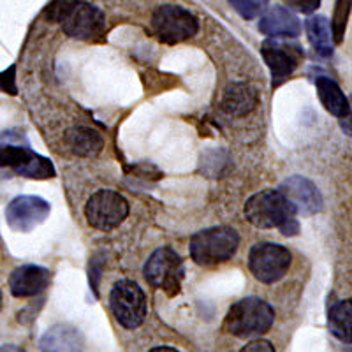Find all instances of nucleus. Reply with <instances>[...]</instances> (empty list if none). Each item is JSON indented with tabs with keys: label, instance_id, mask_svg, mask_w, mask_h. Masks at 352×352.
Here are the masks:
<instances>
[{
	"label": "nucleus",
	"instance_id": "nucleus-7",
	"mask_svg": "<svg viewBox=\"0 0 352 352\" xmlns=\"http://www.w3.org/2000/svg\"><path fill=\"white\" fill-rule=\"evenodd\" d=\"M292 256L284 245L263 241L250 248L248 254V268L254 278L263 284H275L282 280L291 268Z\"/></svg>",
	"mask_w": 352,
	"mask_h": 352
},
{
	"label": "nucleus",
	"instance_id": "nucleus-10",
	"mask_svg": "<svg viewBox=\"0 0 352 352\" xmlns=\"http://www.w3.org/2000/svg\"><path fill=\"white\" fill-rule=\"evenodd\" d=\"M261 55L272 72L273 87L284 83L305 58L300 44L289 41V37H268L261 46Z\"/></svg>",
	"mask_w": 352,
	"mask_h": 352
},
{
	"label": "nucleus",
	"instance_id": "nucleus-11",
	"mask_svg": "<svg viewBox=\"0 0 352 352\" xmlns=\"http://www.w3.org/2000/svg\"><path fill=\"white\" fill-rule=\"evenodd\" d=\"M62 28L72 39L97 41L106 28L104 12L87 2L74 0L62 16Z\"/></svg>",
	"mask_w": 352,
	"mask_h": 352
},
{
	"label": "nucleus",
	"instance_id": "nucleus-9",
	"mask_svg": "<svg viewBox=\"0 0 352 352\" xmlns=\"http://www.w3.org/2000/svg\"><path fill=\"white\" fill-rule=\"evenodd\" d=\"M129 203L122 194L100 188L85 204V217L94 229L99 231H111L127 219Z\"/></svg>",
	"mask_w": 352,
	"mask_h": 352
},
{
	"label": "nucleus",
	"instance_id": "nucleus-13",
	"mask_svg": "<svg viewBox=\"0 0 352 352\" xmlns=\"http://www.w3.org/2000/svg\"><path fill=\"white\" fill-rule=\"evenodd\" d=\"M278 190L294 206L298 215H316L322 210V204H324L317 185L305 176H291L282 182Z\"/></svg>",
	"mask_w": 352,
	"mask_h": 352
},
{
	"label": "nucleus",
	"instance_id": "nucleus-20",
	"mask_svg": "<svg viewBox=\"0 0 352 352\" xmlns=\"http://www.w3.org/2000/svg\"><path fill=\"white\" fill-rule=\"evenodd\" d=\"M328 328L335 338L352 344V300L336 301L328 312Z\"/></svg>",
	"mask_w": 352,
	"mask_h": 352
},
{
	"label": "nucleus",
	"instance_id": "nucleus-18",
	"mask_svg": "<svg viewBox=\"0 0 352 352\" xmlns=\"http://www.w3.org/2000/svg\"><path fill=\"white\" fill-rule=\"evenodd\" d=\"M317 96H319L320 104L324 106L329 115L342 118L349 113V97L342 92V88L328 76H319L316 80Z\"/></svg>",
	"mask_w": 352,
	"mask_h": 352
},
{
	"label": "nucleus",
	"instance_id": "nucleus-16",
	"mask_svg": "<svg viewBox=\"0 0 352 352\" xmlns=\"http://www.w3.org/2000/svg\"><path fill=\"white\" fill-rule=\"evenodd\" d=\"M259 102L257 92L247 83H232L224 90L220 106L228 115L245 116L252 111Z\"/></svg>",
	"mask_w": 352,
	"mask_h": 352
},
{
	"label": "nucleus",
	"instance_id": "nucleus-28",
	"mask_svg": "<svg viewBox=\"0 0 352 352\" xmlns=\"http://www.w3.org/2000/svg\"><path fill=\"white\" fill-rule=\"evenodd\" d=\"M0 310H2V291H0Z\"/></svg>",
	"mask_w": 352,
	"mask_h": 352
},
{
	"label": "nucleus",
	"instance_id": "nucleus-6",
	"mask_svg": "<svg viewBox=\"0 0 352 352\" xmlns=\"http://www.w3.org/2000/svg\"><path fill=\"white\" fill-rule=\"evenodd\" d=\"M152 28L159 41L166 44H178L196 36L199 21L188 9L166 4L153 11Z\"/></svg>",
	"mask_w": 352,
	"mask_h": 352
},
{
	"label": "nucleus",
	"instance_id": "nucleus-17",
	"mask_svg": "<svg viewBox=\"0 0 352 352\" xmlns=\"http://www.w3.org/2000/svg\"><path fill=\"white\" fill-rule=\"evenodd\" d=\"M65 144L74 155L96 157L104 146V140L99 132L90 127H74L65 134Z\"/></svg>",
	"mask_w": 352,
	"mask_h": 352
},
{
	"label": "nucleus",
	"instance_id": "nucleus-1",
	"mask_svg": "<svg viewBox=\"0 0 352 352\" xmlns=\"http://www.w3.org/2000/svg\"><path fill=\"white\" fill-rule=\"evenodd\" d=\"M296 210L280 190L254 194L245 204V219L257 229H278L284 236H296L300 222Z\"/></svg>",
	"mask_w": 352,
	"mask_h": 352
},
{
	"label": "nucleus",
	"instance_id": "nucleus-12",
	"mask_svg": "<svg viewBox=\"0 0 352 352\" xmlns=\"http://www.w3.org/2000/svg\"><path fill=\"white\" fill-rule=\"evenodd\" d=\"M52 206L39 196H18L6 208V222L16 232H30L50 217Z\"/></svg>",
	"mask_w": 352,
	"mask_h": 352
},
{
	"label": "nucleus",
	"instance_id": "nucleus-5",
	"mask_svg": "<svg viewBox=\"0 0 352 352\" xmlns=\"http://www.w3.org/2000/svg\"><path fill=\"white\" fill-rule=\"evenodd\" d=\"M143 275L152 287L168 292L169 296H175L180 292L182 280H184V261L175 248L166 245L157 248L148 257L143 268Z\"/></svg>",
	"mask_w": 352,
	"mask_h": 352
},
{
	"label": "nucleus",
	"instance_id": "nucleus-21",
	"mask_svg": "<svg viewBox=\"0 0 352 352\" xmlns=\"http://www.w3.org/2000/svg\"><path fill=\"white\" fill-rule=\"evenodd\" d=\"M352 11V0H336L335 11H333L331 20V30H333V41L335 44H340L344 41L345 28H347L349 16Z\"/></svg>",
	"mask_w": 352,
	"mask_h": 352
},
{
	"label": "nucleus",
	"instance_id": "nucleus-19",
	"mask_svg": "<svg viewBox=\"0 0 352 352\" xmlns=\"http://www.w3.org/2000/svg\"><path fill=\"white\" fill-rule=\"evenodd\" d=\"M305 30H307L308 43L312 44V48L319 56H328L333 55V30L331 23L326 16H310L305 21Z\"/></svg>",
	"mask_w": 352,
	"mask_h": 352
},
{
	"label": "nucleus",
	"instance_id": "nucleus-4",
	"mask_svg": "<svg viewBox=\"0 0 352 352\" xmlns=\"http://www.w3.org/2000/svg\"><path fill=\"white\" fill-rule=\"evenodd\" d=\"M275 320V310L261 298H243L229 308L224 320V329L238 338L264 335Z\"/></svg>",
	"mask_w": 352,
	"mask_h": 352
},
{
	"label": "nucleus",
	"instance_id": "nucleus-2",
	"mask_svg": "<svg viewBox=\"0 0 352 352\" xmlns=\"http://www.w3.org/2000/svg\"><path fill=\"white\" fill-rule=\"evenodd\" d=\"M20 141L21 136H14L12 132L0 134V169H8L30 180L55 178L56 171L52 160L36 153L27 143L21 144Z\"/></svg>",
	"mask_w": 352,
	"mask_h": 352
},
{
	"label": "nucleus",
	"instance_id": "nucleus-14",
	"mask_svg": "<svg viewBox=\"0 0 352 352\" xmlns=\"http://www.w3.org/2000/svg\"><path fill=\"white\" fill-rule=\"evenodd\" d=\"M52 284V272L36 264H23L9 276V289L14 298H32Z\"/></svg>",
	"mask_w": 352,
	"mask_h": 352
},
{
	"label": "nucleus",
	"instance_id": "nucleus-25",
	"mask_svg": "<svg viewBox=\"0 0 352 352\" xmlns=\"http://www.w3.org/2000/svg\"><path fill=\"white\" fill-rule=\"evenodd\" d=\"M340 127L349 138H352V96L349 97V113L340 118Z\"/></svg>",
	"mask_w": 352,
	"mask_h": 352
},
{
	"label": "nucleus",
	"instance_id": "nucleus-15",
	"mask_svg": "<svg viewBox=\"0 0 352 352\" xmlns=\"http://www.w3.org/2000/svg\"><path fill=\"white\" fill-rule=\"evenodd\" d=\"M301 21L300 18L287 8L275 6L263 12L259 20L261 34L268 37H289L294 39L301 34Z\"/></svg>",
	"mask_w": 352,
	"mask_h": 352
},
{
	"label": "nucleus",
	"instance_id": "nucleus-27",
	"mask_svg": "<svg viewBox=\"0 0 352 352\" xmlns=\"http://www.w3.org/2000/svg\"><path fill=\"white\" fill-rule=\"evenodd\" d=\"M162 351H171V352H175L176 349H175V347H155V349H152V352H162Z\"/></svg>",
	"mask_w": 352,
	"mask_h": 352
},
{
	"label": "nucleus",
	"instance_id": "nucleus-3",
	"mask_svg": "<svg viewBox=\"0 0 352 352\" xmlns=\"http://www.w3.org/2000/svg\"><path fill=\"white\" fill-rule=\"evenodd\" d=\"M240 247L238 232L228 226L203 229L190 238L188 252L199 266H217L231 259Z\"/></svg>",
	"mask_w": 352,
	"mask_h": 352
},
{
	"label": "nucleus",
	"instance_id": "nucleus-22",
	"mask_svg": "<svg viewBox=\"0 0 352 352\" xmlns=\"http://www.w3.org/2000/svg\"><path fill=\"white\" fill-rule=\"evenodd\" d=\"M270 0H229L232 9L245 20H254L268 9Z\"/></svg>",
	"mask_w": 352,
	"mask_h": 352
},
{
	"label": "nucleus",
	"instance_id": "nucleus-26",
	"mask_svg": "<svg viewBox=\"0 0 352 352\" xmlns=\"http://www.w3.org/2000/svg\"><path fill=\"white\" fill-rule=\"evenodd\" d=\"M241 351H243V352H252V351H268V352H272V351H275V347H273V345L270 344V342H266V340H256V342H250V344L245 345Z\"/></svg>",
	"mask_w": 352,
	"mask_h": 352
},
{
	"label": "nucleus",
	"instance_id": "nucleus-24",
	"mask_svg": "<svg viewBox=\"0 0 352 352\" xmlns=\"http://www.w3.org/2000/svg\"><path fill=\"white\" fill-rule=\"evenodd\" d=\"M14 71H16V67L12 65V67H9V71L0 72V92L11 94V96H14V94H16V83H14Z\"/></svg>",
	"mask_w": 352,
	"mask_h": 352
},
{
	"label": "nucleus",
	"instance_id": "nucleus-23",
	"mask_svg": "<svg viewBox=\"0 0 352 352\" xmlns=\"http://www.w3.org/2000/svg\"><path fill=\"white\" fill-rule=\"evenodd\" d=\"M289 9L298 12H303V14H312L314 11H317L320 6V0H285Z\"/></svg>",
	"mask_w": 352,
	"mask_h": 352
},
{
	"label": "nucleus",
	"instance_id": "nucleus-8",
	"mask_svg": "<svg viewBox=\"0 0 352 352\" xmlns=\"http://www.w3.org/2000/svg\"><path fill=\"white\" fill-rule=\"evenodd\" d=\"M109 307L118 324L127 329L140 328L146 317V298L136 282H116L109 294Z\"/></svg>",
	"mask_w": 352,
	"mask_h": 352
}]
</instances>
